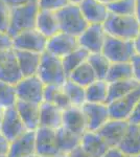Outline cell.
I'll return each mask as SVG.
<instances>
[{
	"mask_svg": "<svg viewBox=\"0 0 140 157\" xmlns=\"http://www.w3.org/2000/svg\"><path fill=\"white\" fill-rule=\"evenodd\" d=\"M68 78H70L76 84L83 86L84 88H86L87 86L92 84L93 82H95L96 80H98L93 68L89 64L88 60L87 62L83 63L81 66H78L75 70H73L69 75Z\"/></svg>",
	"mask_w": 140,
	"mask_h": 157,
	"instance_id": "obj_29",
	"label": "cell"
},
{
	"mask_svg": "<svg viewBox=\"0 0 140 157\" xmlns=\"http://www.w3.org/2000/svg\"><path fill=\"white\" fill-rule=\"evenodd\" d=\"M22 78H23V75L21 72L16 56H15V52L13 49L6 61L0 67V81L15 86Z\"/></svg>",
	"mask_w": 140,
	"mask_h": 157,
	"instance_id": "obj_24",
	"label": "cell"
},
{
	"mask_svg": "<svg viewBox=\"0 0 140 157\" xmlns=\"http://www.w3.org/2000/svg\"><path fill=\"white\" fill-rule=\"evenodd\" d=\"M140 86V83L135 78L126 81H119V82H114L109 84V92H108V102L107 104H110L114 101L121 98L132 91L137 89Z\"/></svg>",
	"mask_w": 140,
	"mask_h": 157,
	"instance_id": "obj_27",
	"label": "cell"
},
{
	"mask_svg": "<svg viewBox=\"0 0 140 157\" xmlns=\"http://www.w3.org/2000/svg\"><path fill=\"white\" fill-rule=\"evenodd\" d=\"M109 13L116 15H136V0H116L107 6Z\"/></svg>",
	"mask_w": 140,
	"mask_h": 157,
	"instance_id": "obj_34",
	"label": "cell"
},
{
	"mask_svg": "<svg viewBox=\"0 0 140 157\" xmlns=\"http://www.w3.org/2000/svg\"><path fill=\"white\" fill-rule=\"evenodd\" d=\"M9 22H11V7L0 0V32H9Z\"/></svg>",
	"mask_w": 140,
	"mask_h": 157,
	"instance_id": "obj_35",
	"label": "cell"
},
{
	"mask_svg": "<svg viewBox=\"0 0 140 157\" xmlns=\"http://www.w3.org/2000/svg\"><path fill=\"white\" fill-rule=\"evenodd\" d=\"M45 84L40 80L38 75L24 77L15 85L17 98L25 102L41 104L43 103Z\"/></svg>",
	"mask_w": 140,
	"mask_h": 157,
	"instance_id": "obj_7",
	"label": "cell"
},
{
	"mask_svg": "<svg viewBox=\"0 0 140 157\" xmlns=\"http://www.w3.org/2000/svg\"><path fill=\"white\" fill-rule=\"evenodd\" d=\"M134 45L135 49H136V54H140V32L138 36L136 37V39L134 40Z\"/></svg>",
	"mask_w": 140,
	"mask_h": 157,
	"instance_id": "obj_47",
	"label": "cell"
},
{
	"mask_svg": "<svg viewBox=\"0 0 140 157\" xmlns=\"http://www.w3.org/2000/svg\"><path fill=\"white\" fill-rule=\"evenodd\" d=\"M104 29L108 36L134 41L140 32V22L136 15L126 16L109 13Z\"/></svg>",
	"mask_w": 140,
	"mask_h": 157,
	"instance_id": "obj_1",
	"label": "cell"
},
{
	"mask_svg": "<svg viewBox=\"0 0 140 157\" xmlns=\"http://www.w3.org/2000/svg\"><path fill=\"white\" fill-rule=\"evenodd\" d=\"M103 157H127L118 148H110Z\"/></svg>",
	"mask_w": 140,
	"mask_h": 157,
	"instance_id": "obj_44",
	"label": "cell"
},
{
	"mask_svg": "<svg viewBox=\"0 0 140 157\" xmlns=\"http://www.w3.org/2000/svg\"><path fill=\"white\" fill-rule=\"evenodd\" d=\"M127 157L140 154V126L130 124L123 140L117 147Z\"/></svg>",
	"mask_w": 140,
	"mask_h": 157,
	"instance_id": "obj_22",
	"label": "cell"
},
{
	"mask_svg": "<svg viewBox=\"0 0 140 157\" xmlns=\"http://www.w3.org/2000/svg\"><path fill=\"white\" fill-rule=\"evenodd\" d=\"M88 62L93 68L96 77L99 80H105L107 73L110 68L111 62L104 56L103 52H96V54H90L88 57Z\"/></svg>",
	"mask_w": 140,
	"mask_h": 157,
	"instance_id": "obj_32",
	"label": "cell"
},
{
	"mask_svg": "<svg viewBox=\"0 0 140 157\" xmlns=\"http://www.w3.org/2000/svg\"><path fill=\"white\" fill-rule=\"evenodd\" d=\"M23 157H38L37 154H32V155H27V156H23Z\"/></svg>",
	"mask_w": 140,
	"mask_h": 157,
	"instance_id": "obj_52",
	"label": "cell"
},
{
	"mask_svg": "<svg viewBox=\"0 0 140 157\" xmlns=\"http://www.w3.org/2000/svg\"><path fill=\"white\" fill-rule=\"evenodd\" d=\"M25 131H27V129L18 113L16 105L4 109L1 126H0V132L9 141H13L20 135H22Z\"/></svg>",
	"mask_w": 140,
	"mask_h": 157,
	"instance_id": "obj_10",
	"label": "cell"
},
{
	"mask_svg": "<svg viewBox=\"0 0 140 157\" xmlns=\"http://www.w3.org/2000/svg\"><path fill=\"white\" fill-rule=\"evenodd\" d=\"M63 125V111L55 104L43 102L40 104V127L57 130Z\"/></svg>",
	"mask_w": 140,
	"mask_h": 157,
	"instance_id": "obj_20",
	"label": "cell"
},
{
	"mask_svg": "<svg viewBox=\"0 0 140 157\" xmlns=\"http://www.w3.org/2000/svg\"><path fill=\"white\" fill-rule=\"evenodd\" d=\"M38 77L45 85H60L63 86L67 80L62 59L44 52L41 56Z\"/></svg>",
	"mask_w": 140,
	"mask_h": 157,
	"instance_id": "obj_3",
	"label": "cell"
},
{
	"mask_svg": "<svg viewBox=\"0 0 140 157\" xmlns=\"http://www.w3.org/2000/svg\"><path fill=\"white\" fill-rule=\"evenodd\" d=\"M16 109L27 130L36 131L40 127V104L17 100Z\"/></svg>",
	"mask_w": 140,
	"mask_h": 157,
	"instance_id": "obj_18",
	"label": "cell"
},
{
	"mask_svg": "<svg viewBox=\"0 0 140 157\" xmlns=\"http://www.w3.org/2000/svg\"><path fill=\"white\" fill-rule=\"evenodd\" d=\"M63 90L67 94L68 98L70 100L72 106L82 107L86 103V91L83 86L76 84L70 78H67L65 83L63 84Z\"/></svg>",
	"mask_w": 140,
	"mask_h": 157,
	"instance_id": "obj_31",
	"label": "cell"
},
{
	"mask_svg": "<svg viewBox=\"0 0 140 157\" xmlns=\"http://www.w3.org/2000/svg\"><path fill=\"white\" fill-rule=\"evenodd\" d=\"M68 3H70L68 0H38V6L40 10L51 12H58Z\"/></svg>",
	"mask_w": 140,
	"mask_h": 157,
	"instance_id": "obj_36",
	"label": "cell"
},
{
	"mask_svg": "<svg viewBox=\"0 0 140 157\" xmlns=\"http://www.w3.org/2000/svg\"><path fill=\"white\" fill-rule=\"evenodd\" d=\"M60 24L61 32L78 38L87 29L89 23L86 21L78 4L68 3L55 12Z\"/></svg>",
	"mask_w": 140,
	"mask_h": 157,
	"instance_id": "obj_2",
	"label": "cell"
},
{
	"mask_svg": "<svg viewBox=\"0 0 140 157\" xmlns=\"http://www.w3.org/2000/svg\"><path fill=\"white\" fill-rule=\"evenodd\" d=\"M36 29L42 35H44L47 39L61 32L55 12L39 9L37 21H36Z\"/></svg>",
	"mask_w": 140,
	"mask_h": 157,
	"instance_id": "obj_23",
	"label": "cell"
},
{
	"mask_svg": "<svg viewBox=\"0 0 140 157\" xmlns=\"http://www.w3.org/2000/svg\"><path fill=\"white\" fill-rule=\"evenodd\" d=\"M70 157H91L90 155H88L85 151L81 148V146L78 148H76L74 151H72L71 153L69 154Z\"/></svg>",
	"mask_w": 140,
	"mask_h": 157,
	"instance_id": "obj_45",
	"label": "cell"
},
{
	"mask_svg": "<svg viewBox=\"0 0 140 157\" xmlns=\"http://www.w3.org/2000/svg\"><path fill=\"white\" fill-rule=\"evenodd\" d=\"M78 47H80L78 38L71 36L69 34H66L64 32H59L55 36L48 38L45 52H49L60 59H63L65 56L72 52Z\"/></svg>",
	"mask_w": 140,
	"mask_h": 157,
	"instance_id": "obj_11",
	"label": "cell"
},
{
	"mask_svg": "<svg viewBox=\"0 0 140 157\" xmlns=\"http://www.w3.org/2000/svg\"><path fill=\"white\" fill-rule=\"evenodd\" d=\"M89 55H90V52L80 46L75 50H73L72 52H70V54H68L63 58V66H64L67 78L69 77V75L73 70H75L78 66H81L83 63L87 62Z\"/></svg>",
	"mask_w": 140,
	"mask_h": 157,
	"instance_id": "obj_30",
	"label": "cell"
},
{
	"mask_svg": "<svg viewBox=\"0 0 140 157\" xmlns=\"http://www.w3.org/2000/svg\"><path fill=\"white\" fill-rule=\"evenodd\" d=\"M36 154L38 156H55L61 154L55 130L43 127L36 130Z\"/></svg>",
	"mask_w": 140,
	"mask_h": 157,
	"instance_id": "obj_13",
	"label": "cell"
},
{
	"mask_svg": "<svg viewBox=\"0 0 140 157\" xmlns=\"http://www.w3.org/2000/svg\"><path fill=\"white\" fill-rule=\"evenodd\" d=\"M132 67H133L134 78L140 83V54H136L131 61Z\"/></svg>",
	"mask_w": 140,
	"mask_h": 157,
	"instance_id": "obj_40",
	"label": "cell"
},
{
	"mask_svg": "<svg viewBox=\"0 0 140 157\" xmlns=\"http://www.w3.org/2000/svg\"><path fill=\"white\" fill-rule=\"evenodd\" d=\"M0 157H7V156H3V155H0Z\"/></svg>",
	"mask_w": 140,
	"mask_h": 157,
	"instance_id": "obj_55",
	"label": "cell"
},
{
	"mask_svg": "<svg viewBox=\"0 0 140 157\" xmlns=\"http://www.w3.org/2000/svg\"><path fill=\"white\" fill-rule=\"evenodd\" d=\"M13 49V38L7 33L0 32V50Z\"/></svg>",
	"mask_w": 140,
	"mask_h": 157,
	"instance_id": "obj_39",
	"label": "cell"
},
{
	"mask_svg": "<svg viewBox=\"0 0 140 157\" xmlns=\"http://www.w3.org/2000/svg\"><path fill=\"white\" fill-rule=\"evenodd\" d=\"M136 17L140 22V0H136Z\"/></svg>",
	"mask_w": 140,
	"mask_h": 157,
	"instance_id": "obj_48",
	"label": "cell"
},
{
	"mask_svg": "<svg viewBox=\"0 0 140 157\" xmlns=\"http://www.w3.org/2000/svg\"><path fill=\"white\" fill-rule=\"evenodd\" d=\"M86 102L96 104H107L108 102L109 83L106 80H96L85 88Z\"/></svg>",
	"mask_w": 140,
	"mask_h": 157,
	"instance_id": "obj_26",
	"label": "cell"
},
{
	"mask_svg": "<svg viewBox=\"0 0 140 157\" xmlns=\"http://www.w3.org/2000/svg\"><path fill=\"white\" fill-rule=\"evenodd\" d=\"M62 86L60 85H45L44 87V94H43V102L52 103L53 98L57 94Z\"/></svg>",
	"mask_w": 140,
	"mask_h": 157,
	"instance_id": "obj_38",
	"label": "cell"
},
{
	"mask_svg": "<svg viewBox=\"0 0 140 157\" xmlns=\"http://www.w3.org/2000/svg\"><path fill=\"white\" fill-rule=\"evenodd\" d=\"M87 123V130L96 132L110 120L108 104H96L86 102L82 106Z\"/></svg>",
	"mask_w": 140,
	"mask_h": 157,
	"instance_id": "obj_9",
	"label": "cell"
},
{
	"mask_svg": "<svg viewBox=\"0 0 140 157\" xmlns=\"http://www.w3.org/2000/svg\"><path fill=\"white\" fill-rule=\"evenodd\" d=\"M47 41V38L37 29H32L13 38V49L43 54L46 50Z\"/></svg>",
	"mask_w": 140,
	"mask_h": 157,
	"instance_id": "obj_6",
	"label": "cell"
},
{
	"mask_svg": "<svg viewBox=\"0 0 140 157\" xmlns=\"http://www.w3.org/2000/svg\"><path fill=\"white\" fill-rule=\"evenodd\" d=\"M131 78H134L133 67L131 62H123L111 63L105 80L110 84V83L131 80Z\"/></svg>",
	"mask_w": 140,
	"mask_h": 157,
	"instance_id": "obj_28",
	"label": "cell"
},
{
	"mask_svg": "<svg viewBox=\"0 0 140 157\" xmlns=\"http://www.w3.org/2000/svg\"><path fill=\"white\" fill-rule=\"evenodd\" d=\"M52 104H55V105L57 106L58 108H60L62 111H65L66 109L72 107V104H71L70 100L68 98L65 91L63 90V86L60 88V90L57 92V94L55 95Z\"/></svg>",
	"mask_w": 140,
	"mask_h": 157,
	"instance_id": "obj_37",
	"label": "cell"
},
{
	"mask_svg": "<svg viewBox=\"0 0 140 157\" xmlns=\"http://www.w3.org/2000/svg\"><path fill=\"white\" fill-rule=\"evenodd\" d=\"M57 133V143L59 150L63 154H70L76 148L81 146L82 137L76 134L70 132L64 127H61L55 130Z\"/></svg>",
	"mask_w": 140,
	"mask_h": 157,
	"instance_id": "obj_25",
	"label": "cell"
},
{
	"mask_svg": "<svg viewBox=\"0 0 140 157\" xmlns=\"http://www.w3.org/2000/svg\"><path fill=\"white\" fill-rule=\"evenodd\" d=\"M36 154V131L27 130L11 141L7 157H23Z\"/></svg>",
	"mask_w": 140,
	"mask_h": 157,
	"instance_id": "obj_17",
	"label": "cell"
},
{
	"mask_svg": "<svg viewBox=\"0 0 140 157\" xmlns=\"http://www.w3.org/2000/svg\"><path fill=\"white\" fill-rule=\"evenodd\" d=\"M38 12H39L38 3L12 7L11 22H9V29L7 34L14 38L22 32L36 29Z\"/></svg>",
	"mask_w": 140,
	"mask_h": 157,
	"instance_id": "obj_4",
	"label": "cell"
},
{
	"mask_svg": "<svg viewBox=\"0 0 140 157\" xmlns=\"http://www.w3.org/2000/svg\"><path fill=\"white\" fill-rule=\"evenodd\" d=\"M81 148L91 157H103L110 147L97 132L87 131L81 139Z\"/></svg>",
	"mask_w": 140,
	"mask_h": 157,
	"instance_id": "obj_19",
	"label": "cell"
},
{
	"mask_svg": "<svg viewBox=\"0 0 140 157\" xmlns=\"http://www.w3.org/2000/svg\"><path fill=\"white\" fill-rule=\"evenodd\" d=\"M140 100V86L137 89L132 91L126 97L118 98L114 101L109 106V111H110V117L113 120H123L128 121L130 115L132 114L134 108L136 107L137 103Z\"/></svg>",
	"mask_w": 140,
	"mask_h": 157,
	"instance_id": "obj_12",
	"label": "cell"
},
{
	"mask_svg": "<svg viewBox=\"0 0 140 157\" xmlns=\"http://www.w3.org/2000/svg\"><path fill=\"white\" fill-rule=\"evenodd\" d=\"M9 146H11V141L0 132V155L7 156L9 151Z\"/></svg>",
	"mask_w": 140,
	"mask_h": 157,
	"instance_id": "obj_42",
	"label": "cell"
},
{
	"mask_svg": "<svg viewBox=\"0 0 140 157\" xmlns=\"http://www.w3.org/2000/svg\"><path fill=\"white\" fill-rule=\"evenodd\" d=\"M107 33L103 24H89L78 39V44L90 54L101 52L107 39Z\"/></svg>",
	"mask_w": 140,
	"mask_h": 157,
	"instance_id": "obj_8",
	"label": "cell"
},
{
	"mask_svg": "<svg viewBox=\"0 0 140 157\" xmlns=\"http://www.w3.org/2000/svg\"><path fill=\"white\" fill-rule=\"evenodd\" d=\"M68 1H69L70 3H73V4H80L83 0H68Z\"/></svg>",
	"mask_w": 140,
	"mask_h": 157,
	"instance_id": "obj_50",
	"label": "cell"
},
{
	"mask_svg": "<svg viewBox=\"0 0 140 157\" xmlns=\"http://www.w3.org/2000/svg\"><path fill=\"white\" fill-rule=\"evenodd\" d=\"M38 157H57V155L55 156H38Z\"/></svg>",
	"mask_w": 140,
	"mask_h": 157,
	"instance_id": "obj_53",
	"label": "cell"
},
{
	"mask_svg": "<svg viewBox=\"0 0 140 157\" xmlns=\"http://www.w3.org/2000/svg\"><path fill=\"white\" fill-rule=\"evenodd\" d=\"M13 49H9V50H0V67L6 61V59L9 58V56L11 55Z\"/></svg>",
	"mask_w": 140,
	"mask_h": 157,
	"instance_id": "obj_46",
	"label": "cell"
},
{
	"mask_svg": "<svg viewBox=\"0 0 140 157\" xmlns=\"http://www.w3.org/2000/svg\"><path fill=\"white\" fill-rule=\"evenodd\" d=\"M9 7H17L22 6H27L32 3H38V0H1Z\"/></svg>",
	"mask_w": 140,
	"mask_h": 157,
	"instance_id": "obj_41",
	"label": "cell"
},
{
	"mask_svg": "<svg viewBox=\"0 0 140 157\" xmlns=\"http://www.w3.org/2000/svg\"><path fill=\"white\" fill-rule=\"evenodd\" d=\"M2 115H3V109H1V108H0V126H1Z\"/></svg>",
	"mask_w": 140,
	"mask_h": 157,
	"instance_id": "obj_51",
	"label": "cell"
},
{
	"mask_svg": "<svg viewBox=\"0 0 140 157\" xmlns=\"http://www.w3.org/2000/svg\"><path fill=\"white\" fill-rule=\"evenodd\" d=\"M62 127L82 137L83 134L88 131L87 123H86V118L82 107L72 106V107L63 111Z\"/></svg>",
	"mask_w": 140,
	"mask_h": 157,
	"instance_id": "obj_15",
	"label": "cell"
},
{
	"mask_svg": "<svg viewBox=\"0 0 140 157\" xmlns=\"http://www.w3.org/2000/svg\"><path fill=\"white\" fill-rule=\"evenodd\" d=\"M17 94L15 86L0 81V108L6 109L16 105Z\"/></svg>",
	"mask_w": 140,
	"mask_h": 157,
	"instance_id": "obj_33",
	"label": "cell"
},
{
	"mask_svg": "<svg viewBox=\"0 0 140 157\" xmlns=\"http://www.w3.org/2000/svg\"><path fill=\"white\" fill-rule=\"evenodd\" d=\"M130 157H140V154H139V155H135V156H130Z\"/></svg>",
	"mask_w": 140,
	"mask_h": 157,
	"instance_id": "obj_54",
	"label": "cell"
},
{
	"mask_svg": "<svg viewBox=\"0 0 140 157\" xmlns=\"http://www.w3.org/2000/svg\"><path fill=\"white\" fill-rule=\"evenodd\" d=\"M101 52L111 63H123L131 62L136 55V49L134 41L107 36Z\"/></svg>",
	"mask_w": 140,
	"mask_h": 157,
	"instance_id": "obj_5",
	"label": "cell"
},
{
	"mask_svg": "<svg viewBox=\"0 0 140 157\" xmlns=\"http://www.w3.org/2000/svg\"><path fill=\"white\" fill-rule=\"evenodd\" d=\"M100 2H103V3H105V4H110V3H112V2H114V1H116V0H99Z\"/></svg>",
	"mask_w": 140,
	"mask_h": 157,
	"instance_id": "obj_49",
	"label": "cell"
},
{
	"mask_svg": "<svg viewBox=\"0 0 140 157\" xmlns=\"http://www.w3.org/2000/svg\"><path fill=\"white\" fill-rule=\"evenodd\" d=\"M14 52L15 56H16L17 62L19 64V67L21 69V72L23 75V78L37 75L40 66V62H41L42 54L17 49H14Z\"/></svg>",
	"mask_w": 140,
	"mask_h": 157,
	"instance_id": "obj_21",
	"label": "cell"
},
{
	"mask_svg": "<svg viewBox=\"0 0 140 157\" xmlns=\"http://www.w3.org/2000/svg\"><path fill=\"white\" fill-rule=\"evenodd\" d=\"M129 123L130 124H134V125H138L140 126V100L137 103L136 107L134 108L132 114L129 117Z\"/></svg>",
	"mask_w": 140,
	"mask_h": 157,
	"instance_id": "obj_43",
	"label": "cell"
},
{
	"mask_svg": "<svg viewBox=\"0 0 140 157\" xmlns=\"http://www.w3.org/2000/svg\"><path fill=\"white\" fill-rule=\"evenodd\" d=\"M129 125V121L110 118L96 132L103 137V139L110 148H117L119 146V144H120V141L123 140Z\"/></svg>",
	"mask_w": 140,
	"mask_h": 157,
	"instance_id": "obj_14",
	"label": "cell"
},
{
	"mask_svg": "<svg viewBox=\"0 0 140 157\" xmlns=\"http://www.w3.org/2000/svg\"><path fill=\"white\" fill-rule=\"evenodd\" d=\"M78 6L89 24H104L109 15L107 4L99 0H83Z\"/></svg>",
	"mask_w": 140,
	"mask_h": 157,
	"instance_id": "obj_16",
	"label": "cell"
}]
</instances>
